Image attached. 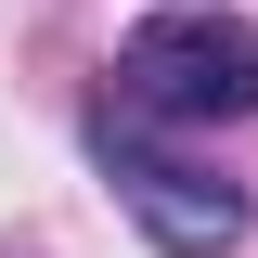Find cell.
<instances>
[{
	"mask_svg": "<svg viewBox=\"0 0 258 258\" xmlns=\"http://www.w3.org/2000/svg\"><path fill=\"white\" fill-rule=\"evenodd\" d=\"M116 103L168 129H232L258 116V26L220 13V0H168L116 39Z\"/></svg>",
	"mask_w": 258,
	"mask_h": 258,
	"instance_id": "cell-1",
	"label": "cell"
},
{
	"mask_svg": "<svg viewBox=\"0 0 258 258\" xmlns=\"http://www.w3.org/2000/svg\"><path fill=\"white\" fill-rule=\"evenodd\" d=\"M91 168L116 181V207L142 220V245H168V258H220L232 232H245V194L207 181L194 155H155L129 103H103V116H91Z\"/></svg>",
	"mask_w": 258,
	"mask_h": 258,
	"instance_id": "cell-2",
	"label": "cell"
}]
</instances>
